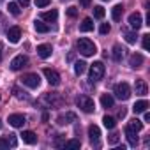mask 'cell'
<instances>
[{"instance_id": "83f0119b", "label": "cell", "mask_w": 150, "mask_h": 150, "mask_svg": "<svg viewBox=\"0 0 150 150\" xmlns=\"http://www.w3.org/2000/svg\"><path fill=\"white\" fill-rule=\"evenodd\" d=\"M129 127H131V129H134V131L138 132V131H141V129H143V122H141V120H138V118H132V120L129 122Z\"/></svg>"}, {"instance_id": "9c48e42d", "label": "cell", "mask_w": 150, "mask_h": 150, "mask_svg": "<svg viewBox=\"0 0 150 150\" xmlns=\"http://www.w3.org/2000/svg\"><path fill=\"white\" fill-rule=\"evenodd\" d=\"M13 127H23L27 124V118L20 113H14V115H9V120H7Z\"/></svg>"}, {"instance_id": "52a82bcc", "label": "cell", "mask_w": 150, "mask_h": 150, "mask_svg": "<svg viewBox=\"0 0 150 150\" xmlns=\"http://www.w3.org/2000/svg\"><path fill=\"white\" fill-rule=\"evenodd\" d=\"M27 64H28V58L25 55H18V57H14L11 60V69L13 71H20V69L27 67Z\"/></svg>"}, {"instance_id": "7c38bea8", "label": "cell", "mask_w": 150, "mask_h": 150, "mask_svg": "<svg viewBox=\"0 0 150 150\" xmlns=\"http://www.w3.org/2000/svg\"><path fill=\"white\" fill-rule=\"evenodd\" d=\"M143 62H145V58H143V55H139V53H134V55H131V58H129V65H131L132 69L141 67Z\"/></svg>"}, {"instance_id": "4fadbf2b", "label": "cell", "mask_w": 150, "mask_h": 150, "mask_svg": "<svg viewBox=\"0 0 150 150\" xmlns=\"http://www.w3.org/2000/svg\"><path fill=\"white\" fill-rule=\"evenodd\" d=\"M51 46L50 44H39L37 46V55L41 57V58H50L51 57Z\"/></svg>"}, {"instance_id": "e575fe53", "label": "cell", "mask_w": 150, "mask_h": 150, "mask_svg": "<svg viewBox=\"0 0 150 150\" xmlns=\"http://www.w3.org/2000/svg\"><path fill=\"white\" fill-rule=\"evenodd\" d=\"M67 16L69 18H76L78 16V9L76 7H67Z\"/></svg>"}, {"instance_id": "f546056e", "label": "cell", "mask_w": 150, "mask_h": 150, "mask_svg": "<svg viewBox=\"0 0 150 150\" xmlns=\"http://www.w3.org/2000/svg\"><path fill=\"white\" fill-rule=\"evenodd\" d=\"M64 146L65 148H80L81 146V141L80 139H71V141H65Z\"/></svg>"}, {"instance_id": "d6986e66", "label": "cell", "mask_w": 150, "mask_h": 150, "mask_svg": "<svg viewBox=\"0 0 150 150\" xmlns=\"http://www.w3.org/2000/svg\"><path fill=\"white\" fill-rule=\"evenodd\" d=\"M146 108H148V101L141 99V101L134 103V106H132V111H134V113H143V111H146Z\"/></svg>"}, {"instance_id": "e0dca14e", "label": "cell", "mask_w": 150, "mask_h": 150, "mask_svg": "<svg viewBox=\"0 0 150 150\" xmlns=\"http://www.w3.org/2000/svg\"><path fill=\"white\" fill-rule=\"evenodd\" d=\"M57 18H58L57 9H51V11H46V13L41 14V20L42 21H57Z\"/></svg>"}, {"instance_id": "3957f363", "label": "cell", "mask_w": 150, "mask_h": 150, "mask_svg": "<svg viewBox=\"0 0 150 150\" xmlns=\"http://www.w3.org/2000/svg\"><path fill=\"white\" fill-rule=\"evenodd\" d=\"M20 80H21L23 85H27V87H30V88H37V87L41 85V78H39V74H35V72L23 74Z\"/></svg>"}, {"instance_id": "f6af8a7d", "label": "cell", "mask_w": 150, "mask_h": 150, "mask_svg": "<svg viewBox=\"0 0 150 150\" xmlns=\"http://www.w3.org/2000/svg\"><path fill=\"white\" fill-rule=\"evenodd\" d=\"M118 117L124 118V117H125V110H120V111H118Z\"/></svg>"}, {"instance_id": "277c9868", "label": "cell", "mask_w": 150, "mask_h": 150, "mask_svg": "<svg viewBox=\"0 0 150 150\" xmlns=\"http://www.w3.org/2000/svg\"><path fill=\"white\" fill-rule=\"evenodd\" d=\"M104 76V64L103 62H94L90 65V80L92 81H99Z\"/></svg>"}, {"instance_id": "ffe728a7", "label": "cell", "mask_w": 150, "mask_h": 150, "mask_svg": "<svg viewBox=\"0 0 150 150\" xmlns=\"http://www.w3.org/2000/svg\"><path fill=\"white\" fill-rule=\"evenodd\" d=\"M88 138H90L92 141H97V139L101 138V129H99L97 125H94V124H92V125L88 127Z\"/></svg>"}, {"instance_id": "ab89813d", "label": "cell", "mask_w": 150, "mask_h": 150, "mask_svg": "<svg viewBox=\"0 0 150 150\" xmlns=\"http://www.w3.org/2000/svg\"><path fill=\"white\" fill-rule=\"evenodd\" d=\"M9 139H4V138H0V148H9Z\"/></svg>"}, {"instance_id": "60d3db41", "label": "cell", "mask_w": 150, "mask_h": 150, "mask_svg": "<svg viewBox=\"0 0 150 150\" xmlns=\"http://www.w3.org/2000/svg\"><path fill=\"white\" fill-rule=\"evenodd\" d=\"M90 2H92V0H80V6H81V7H88Z\"/></svg>"}, {"instance_id": "4dcf8cb0", "label": "cell", "mask_w": 150, "mask_h": 150, "mask_svg": "<svg viewBox=\"0 0 150 150\" xmlns=\"http://www.w3.org/2000/svg\"><path fill=\"white\" fill-rule=\"evenodd\" d=\"M94 18H97V20L104 18V7H101V6H96V7H94Z\"/></svg>"}, {"instance_id": "5bb4252c", "label": "cell", "mask_w": 150, "mask_h": 150, "mask_svg": "<svg viewBox=\"0 0 150 150\" xmlns=\"http://www.w3.org/2000/svg\"><path fill=\"white\" fill-rule=\"evenodd\" d=\"M129 25L134 28V30H138L143 23H141V14L139 13H132L131 16H129Z\"/></svg>"}, {"instance_id": "b9f144b4", "label": "cell", "mask_w": 150, "mask_h": 150, "mask_svg": "<svg viewBox=\"0 0 150 150\" xmlns=\"http://www.w3.org/2000/svg\"><path fill=\"white\" fill-rule=\"evenodd\" d=\"M64 143H65V141H62V138H57V139H55V146H62Z\"/></svg>"}, {"instance_id": "7dc6e473", "label": "cell", "mask_w": 150, "mask_h": 150, "mask_svg": "<svg viewBox=\"0 0 150 150\" xmlns=\"http://www.w3.org/2000/svg\"><path fill=\"white\" fill-rule=\"evenodd\" d=\"M0 127H2V122H0Z\"/></svg>"}, {"instance_id": "74e56055", "label": "cell", "mask_w": 150, "mask_h": 150, "mask_svg": "<svg viewBox=\"0 0 150 150\" xmlns=\"http://www.w3.org/2000/svg\"><path fill=\"white\" fill-rule=\"evenodd\" d=\"M110 30H111V27H110L108 23H103V25H101V28H99V32H101V34H108Z\"/></svg>"}, {"instance_id": "cb8c5ba5", "label": "cell", "mask_w": 150, "mask_h": 150, "mask_svg": "<svg viewBox=\"0 0 150 150\" xmlns=\"http://www.w3.org/2000/svg\"><path fill=\"white\" fill-rule=\"evenodd\" d=\"M101 104H103L104 108H113L115 101H113V97H111L110 94H103V96H101Z\"/></svg>"}, {"instance_id": "8992f818", "label": "cell", "mask_w": 150, "mask_h": 150, "mask_svg": "<svg viewBox=\"0 0 150 150\" xmlns=\"http://www.w3.org/2000/svg\"><path fill=\"white\" fill-rule=\"evenodd\" d=\"M42 72H44V76H46V80H48V83H50V85L57 87V85L60 83V74H58L55 69H50V67H46Z\"/></svg>"}, {"instance_id": "ba28073f", "label": "cell", "mask_w": 150, "mask_h": 150, "mask_svg": "<svg viewBox=\"0 0 150 150\" xmlns=\"http://www.w3.org/2000/svg\"><path fill=\"white\" fill-rule=\"evenodd\" d=\"M7 39H9V42H13V44L20 42V39H21V28H20V27H11V28L7 30Z\"/></svg>"}, {"instance_id": "8d00e7d4", "label": "cell", "mask_w": 150, "mask_h": 150, "mask_svg": "<svg viewBox=\"0 0 150 150\" xmlns=\"http://www.w3.org/2000/svg\"><path fill=\"white\" fill-rule=\"evenodd\" d=\"M50 2L51 0H35V6L37 7H46V6H50Z\"/></svg>"}, {"instance_id": "1f68e13d", "label": "cell", "mask_w": 150, "mask_h": 150, "mask_svg": "<svg viewBox=\"0 0 150 150\" xmlns=\"http://www.w3.org/2000/svg\"><path fill=\"white\" fill-rule=\"evenodd\" d=\"M118 139H120V134H118V132H111V134L108 136V143H110V145H117Z\"/></svg>"}, {"instance_id": "603a6c76", "label": "cell", "mask_w": 150, "mask_h": 150, "mask_svg": "<svg viewBox=\"0 0 150 150\" xmlns=\"http://www.w3.org/2000/svg\"><path fill=\"white\" fill-rule=\"evenodd\" d=\"M85 69H87V62H83V60H78L74 64V74H76V76H81L85 72Z\"/></svg>"}, {"instance_id": "2e32d148", "label": "cell", "mask_w": 150, "mask_h": 150, "mask_svg": "<svg viewBox=\"0 0 150 150\" xmlns=\"http://www.w3.org/2000/svg\"><path fill=\"white\" fill-rule=\"evenodd\" d=\"M125 136H127V139H129V145H131V146H136V145H138V136H136V131H134V129H131L129 125L125 127Z\"/></svg>"}, {"instance_id": "d6a6232c", "label": "cell", "mask_w": 150, "mask_h": 150, "mask_svg": "<svg viewBox=\"0 0 150 150\" xmlns=\"http://www.w3.org/2000/svg\"><path fill=\"white\" fill-rule=\"evenodd\" d=\"M13 94H14V96H16L18 99H27V97H28V96H27V92L20 90L18 87H14V88H13Z\"/></svg>"}, {"instance_id": "f35d334b", "label": "cell", "mask_w": 150, "mask_h": 150, "mask_svg": "<svg viewBox=\"0 0 150 150\" xmlns=\"http://www.w3.org/2000/svg\"><path fill=\"white\" fill-rule=\"evenodd\" d=\"M7 139H9V145H11V146H16V143H18V141H16V134H9Z\"/></svg>"}, {"instance_id": "d4e9b609", "label": "cell", "mask_w": 150, "mask_h": 150, "mask_svg": "<svg viewBox=\"0 0 150 150\" xmlns=\"http://www.w3.org/2000/svg\"><path fill=\"white\" fill-rule=\"evenodd\" d=\"M80 30H81V32H90V30H94L92 20H90V18H85V20L81 21V25H80Z\"/></svg>"}, {"instance_id": "7a4b0ae2", "label": "cell", "mask_w": 150, "mask_h": 150, "mask_svg": "<svg viewBox=\"0 0 150 150\" xmlns=\"http://www.w3.org/2000/svg\"><path fill=\"white\" fill-rule=\"evenodd\" d=\"M76 103H78V108H81L85 113H92V111L96 110V103H94V99L88 97V96H80Z\"/></svg>"}, {"instance_id": "bcb514c9", "label": "cell", "mask_w": 150, "mask_h": 150, "mask_svg": "<svg viewBox=\"0 0 150 150\" xmlns=\"http://www.w3.org/2000/svg\"><path fill=\"white\" fill-rule=\"evenodd\" d=\"M0 62H2V42H0Z\"/></svg>"}, {"instance_id": "6da1fadb", "label": "cell", "mask_w": 150, "mask_h": 150, "mask_svg": "<svg viewBox=\"0 0 150 150\" xmlns=\"http://www.w3.org/2000/svg\"><path fill=\"white\" fill-rule=\"evenodd\" d=\"M76 48H78V51H80L81 55H85V57H92V55H96V53H97V48H96V44H94L90 39H87V37H81V39H78V42H76Z\"/></svg>"}, {"instance_id": "836d02e7", "label": "cell", "mask_w": 150, "mask_h": 150, "mask_svg": "<svg viewBox=\"0 0 150 150\" xmlns=\"http://www.w3.org/2000/svg\"><path fill=\"white\" fill-rule=\"evenodd\" d=\"M124 35H125V41H127L129 44H134V42H136V34H134V32H125Z\"/></svg>"}, {"instance_id": "f1b7e54d", "label": "cell", "mask_w": 150, "mask_h": 150, "mask_svg": "<svg viewBox=\"0 0 150 150\" xmlns=\"http://www.w3.org/2000/svg\"><path fill=\"white\" fill-rule=\"evenodd\" d=\"M7 9H9V13H11L13 16H18V14H20V6H18L16 2H9Z\"/></svg>"}, {"instance_id": "c3c4849f", "label": "cell", "mask_w": 150, "mask_h": 150, "mask_svg": "<svg viewBox=\"0 0 150 150\" xmlns=\"http://www.w3.org/2000/svg\"><path fill=\"white\" fill-rule=\"evenodd\" d=\"M104 2H108V0H104Z\"/></svg>"}, {"instance_id": "5b68a950", "label": "cell", "mask_w": 150, "mask_h": 150, "mask_svg": "<svg viewBox=\"0 0 150 150\" xmlns=\"http://www.w3.org/2000/svg\"><path fill=\"white\" fill-rule=\"evenodd\" d=\"M115 96H117L120 101H127V99L131 97V87H129L125 81L118 83V85L115 87Z\"/></svg>"}, {"instance_id": "30bf717a", "label": "cell", "mask_w": 150, "mask_h": 150, "mask_svg": "<svg viewBox=\"0 0 150 150\" xmlns=\"http://www.w3.org/2000/svg\"><path fill=\"white\" fill-rule=\"evenodd\" d=\"M71 122H76V113H72V111H67V113H64V115H60L57 118V124L58 125H67Z\"/></svg>"}, {"instance_id": "ac0fdd59", "label": "cell", "mask_w": 150, "mask_h": 150, "mask_svg": "<svg viewBox=\"0 0 150 150\" xmlns=\"http://www.w3.org/2000/svg\"><path fill=\"white\" fill-rule=\"evenodd\" d=\"M21 139H23L25 143H28V145H34V143L37 141V136H35V132H32V131H23Z\"/></svg>"}, {"instance_id": "9a60e30c", "label": "cell", "mask_w": 150, "mask_h": 150, "mask_svg": "<svg viewBox=\"0 0 150 150\" xmlns=\"http://www.w3.org/2000/svg\"><path fill=\"white\" fill-rule=\"evenodd\" d=\"M134 88H136V94H138V96H146V94H148V87H146L145 80H136Z\"/></svg>"}, {"instance_id": "4316f807", "label": "cell", "mask_w": 150, "mask_h": 150, "mask_svg": "<svg viewBox=\"0 0 150 150\" xmlns=\"http://www.w3.org/2000/svg\"><path fill=\"white\" fill-rule=\"evenodd\" d=\"M103 124H104V127H106V129H115V125H117L115 118H113V117H108V115L103 118Z\"/></svg>"}, {"instance_id": "484cf974", "label": "cell", "mask_w": 150, "mask_h": 150, "mask_svg": "<svg viewBox=\"0 0 150 150\" xmlns=\"http://www.w3.org/2000/svg\"><path fill=\"white\" fill-rule=\"evenodd\" d=\"M34 28H35L37 32H41V34H46V32H50V27H48L44 21H41V20H35V23H34Z\"/></svg>"}, {"instance_id": "ee69618b", "label": "cell", "mask_w": 150, "mask_h": 150, "mask_svg": "<svg viewBox=\"0 0 150 150\" xmlns=\"http://www.w3.org/2000/svg\"><path fill=\"white\" fill-rule=\"evenodd\" d=\"M143 113H145V117H143L145 122H150V113H146V111H143Z\"/></svg>"}, {"instance_id": "8fae6325", "label": "cell", "mask_w": 150, "mask_h": 150, "mask_svg": "<svg viewBox=\"0 0 150 150\" xmlns=\"http://www.w3.org/2000/svg\"><path fill=\"white\" fill-rule=\"evenodd\" d=\"M44 103H48V106H60L62 104V97L58 94H46L42 97Z\"/></svg>"}, {"instance_id": "d590c367", "label": "cell", "mask_w": 150, "mask_h": 150, "mask_svg": "<svg viewBox=\"0 0 150 150\" xmlns=\"http://www.w3.org/2000/svg\"><path fill=\"white\" fill-rule=\"evenodd\" d=\"M148 46H150V35L145 34L143 35V50H148Z\"/></svg>"}, {"instance_id": "7bdbcfd3", "label": "cell", "mask_w": 150, "mask_h": 150, "mask_svg": "<svg viewBox=\"0 0 150 150\" xmlns=\"http://www.w3.org/2000/svg\"><path fill=\"white\" fill-rule=\"evenodd\" d=\"M18 2H20V4H21L23 7H27V6L30 4V0H18Z\"/></svg>"}, {"instance_id": "44dd1931", "label": "cell", "mask_w": 150, "mask_h": 150, "mask_svg": "<svg viewBox=\"0 0 150 150\" xmlns=\"http://www.w3.org/2000/svg\"><path fill=\"white\" fill-rule=\"evenodd\" d=\"M122 13H124V7H122V4H117V6L111 9V18H113V21H120V18H122Z\"/></svg>"}, {"instance_id": "7402d4cb", "label": "cell", "mask_w": 150, "mask_h": 150, "mask_svg": "<svg viewBox=\"0 0 150 150\" xmlns=\"http://www.w3.org/2000/svg\"><path fill=\"white\" fill-rule=\"evenodd\" d=\"M124 51H125V50H124L120 44H115V46H113V60H115V62H120V60L124 58Z\"/></svg>"}]
</instances>
